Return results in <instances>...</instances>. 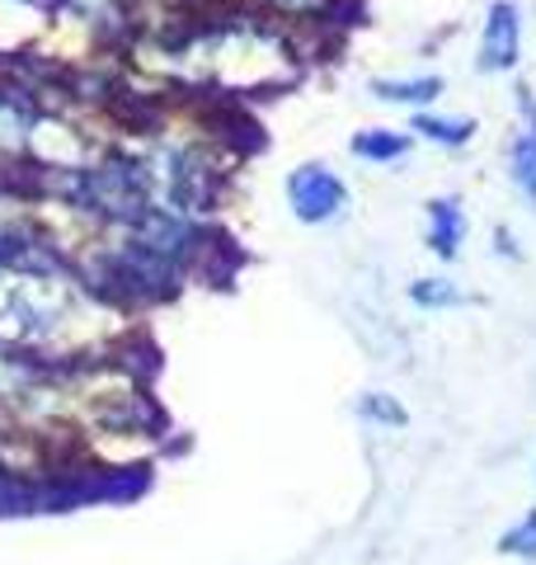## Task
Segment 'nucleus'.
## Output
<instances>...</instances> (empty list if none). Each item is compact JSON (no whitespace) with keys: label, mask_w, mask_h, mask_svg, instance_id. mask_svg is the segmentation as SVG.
Returning <instances> with one entry per match:
<instances>
[{"label":"nucleus","mask_w":536,"mask_h":565,"mask_svg":"<svg viewBox=\"0 0 536 565\" xmlns=\"http://www.w3.org/2000/svg\"><path fill=\"white\" fill-rule=\"evenodd\" d=\"M490 62L499 66V62H513V10H504L499 6L494 10V39H490Z\"/></svg>","instance_id":"obj_1"},{"label":"nucleus","mask_w":536,"mask_h":565,"mask_svg":"<svg viewBox=\"0 0 536 565\" xmlns=\"http://www.w3.org/2000/svg\"><path fill=\"white\" fill-rule=\"evenodd\" d=\"M504 552H513V556H536V514H527V523H517L513 533H504Z\"/></svg>","instance_id":"obj_2"}]
</instances>
